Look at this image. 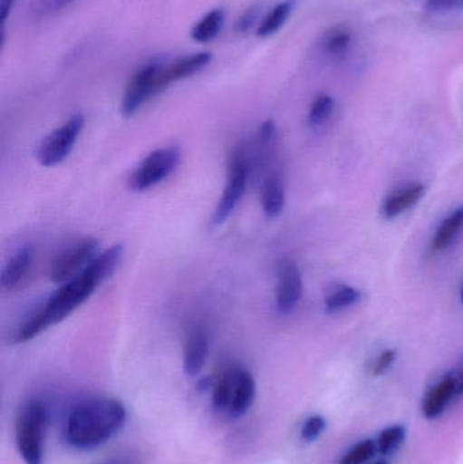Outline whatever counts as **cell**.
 <instances>
[{
	"mask_svg": "<svg viewBox=\"0 0 463 464\" xmlns=\"http://www.w3.org/2000/svg\"><path fill=\"white\" fill-rule=\"evenodd\" d=\"M458 398L457 395L456 372H449L427 392L423 401V414L427 420H435L445 413L451 401Z\"/></svg>",
	"mask_w": 463,
	"mask_h": 464,
	"instance_id": "obj_11",
	"label": "cell"
},
{
	"mask_svg": "<svg viewBox=\"0 0 463 464\" xmlns=\"http://www.w3.org/2000/svg\"><path fill=\"white\" fill-rule=\"evenodd\" d=\"M165 60L154 59L139 68L128 82L121 101V114L125 119L135 116L136 111L165 90L162 70Z\"/></svg>",
	"mask_w": 463,
	"mask_h": 464,
	"instance_id": "obj_4",
	"label": "cell"
},
{
	"mask_svg": "<svg viewBox=\"0 0 463 464\" xmlns=\"http://www.w3.org/2000/svg\"><path fill=\"white\" fill-rule=\"evenodd\" d=\"M325 430L326 420L320 414H315V416H312L304 421L301 430L302 440L306 441V443H313L325 432Z\"/></svg>",
	"mask_w": 463,
	"mask_h": 464,
	"instance_id": "obj_26",
	"label": "cell"
},
{
	"mask_svg": "<svg viewBox=\"0 0 463 464\" xmlns=\"http://www.w3.org/2000/svg\"><path fill=\"white\" fill-rule=\"evenodd\" d=\"M372 464H388V462H383V460H380V462H375Z\"/></svg>",
	"mask_w": 463,
	"mask_h": 464,
	"instance_id": "obj_35",
	"label": "cell"
},
{
	"mask_svg": "<svg viewBox=\"0 0 463 464\" xmlns=\"http://www.w3.org/2000/svg\"><path fill=\"white\" fill-rule=\"evenodd\" d=\"M100 254V242L95 237H87L78 240L63 251L51 267V281L54 284H65L81 275L90 262Z\"/></svg>",
	"mask_w": 463,
	"mask_h": 464,
	"instance_id": "obj_7",
	"label": "cell"
},
{
	"mask_svg": "<svg viewBox=\"0 0 463 464\" xmlns=\"http://www.w3.org/2000/svg\"><path fill=\"white\" fill-rule=\"evenodd\" d=\"M459 300H461V303L463 304V283L461 285V291H459Z\"/></svg>",
	"mask_w": 463,
	"mask_h": 464,
	"instance_id": "obj_34",
	"label": "cell"
},
{
	"mask_svg": "<svg viewBox=\"0 0 463 464\" xmlns=\"http://www.w3.org/2000/svg\"><path fill=\"white\" fill-rule=\"evenodd\" d=\"M261 204L268 219H276L285 211V188L283 179L277 174H272L264 181L261 189Z\"/></svg>",
	"mask_w": 463,
	"mask_h": 464,
	"instance_id": "obj_15",
	"label": "cell"
},
{
	"mask_svg": "<svg viewBox=\"0 0 463 464\" xmlns=\"http://www.w3.org/2000/svg\"><path fill=\"white\" fill-rule=\"evenodd\" d=\"M405 436H407V430L402 425H391V427L386 428L378 436L377 449L381 455H393L394 452L399 451L400 447L404 443Z\"/></svg>",
	"mask_w": 463,
	"mask_h": 464,
	"instance_id": "obj_24",
	"label": "cell"
},
{
	"mask_svg": "<svg viewBox=\"0 0 463 464\" xmlns=\"http://www.w3.org/2000/svg\"><path fill=\"white\" fill-rule=\"evenodd\" d=\"M100 285V281L92 275V270L86 267L81 275L62 284V286L49 297L45 305L16 330L14 343H27L37 337L43 330L59 324L70 316L79 305L83 304Z\"/></svg>",
	"mask_w": 463,
	"mask_h": 464,
	"instance_id": "obj_2",
	"label": "cell"
},
{
	"mask_svg": "<svg viewBox=\"0 0 463 464\" xmlns=\"http://www.w3.org/2000/svg\"><path fill=\"white\" fill-rule=\"evenodd\" d=\"M336 109V101L332 95L318 94L317 97L313 100L312 105H310L309 114H307V122L312 127H321L329 121L332 114L334 113Z\"/></svg>",
	"mask_w": 463,
	"mask_h": 464,
	"instance_id": "obj_23",
	"label": "cell"
},
{
	"mask_svg": "<svg viewBox=\"0 0 463 464\" xmlns=\"http://www.w3.org/2000/svg\"><path fill=\"white\" fill-rule=\"evenodd\" d=\"M323 51L332 57H342L352 45V33L345 26H336L326 33L323 38Z\"/></svg>",
	"mask_w": 463,
	"mask_h": 464,
	"instance_id": "obj_22",
	"label": "cell"
},
{
	"mask_svg": "<svg viewBox=\"0 0 463 464\" xmlns=\"http://www.w3.org/2000/svg\"><path fill=\"white\" fill-rule=\"evenodd\" d=\"M247 184V166L245 162L244 154L236 152L230 163L227 182L222 198L212 215V223L215 226L222 225L233 214L234 209L238 206L239 201L244 198Z\"/></svg>",
	"mask_w": 463,
	"mask_h": 464,
	"instance_id": "obj_8",
	"label": "cell"
},
{
	"mask_svg": "<svg viewBox=\"0 0 463 464\" xmlns=\"http://www.w3.org/2000/svg\"><path fill=\"white\" fill-rule=\"evenodd\" d=\"M239 371H241L239 368H231L215 381L214 387H212V405H214L215 411H223L230 409L231 400H233L236 382H238Z\"/></svg>",
	"mask_w": 463,
	"mask_h": 464,
	"instance_id": "obj_19",
	"label": "cell"
},
{
	"mask_svg": "<svg viewBox=\"0 0 463 464\" xmlns=\"http://www.w3.org/2000/svg\"><path fill=\"white\" fill-rule=\"evenodd\" d=\"M295 2L294 0H285V2L279 3L275 5L265 18L261 21L260 26L256 30V35L260 38H268L271 35L276 34L290 19L293 14Z\"/></svg>",
	"mask_w": 463,
	"mask_h": 464,
	"instance_id": "obj_20",
	"label": "cell"
},
{
	"mask_svg": "<svg viewBox=\"0 0 463 464\" xmlns=\"http://www.w3.org/2000/svg\"><path fill=\"white\" fill-rule=\"evenodd\" d=\"M276 125L272 120H266L261 124L260 130H258V144L263 147H269L276 140Z\"/></svg>",
	"mask_w": 463,
	"mask_h": 464,
	"instance_id": "obj_29",
	"label": "cell"
},
{
	"mask_svg": "<svg viewBox=\"0 0 463 464\" xmlns=\"http://www.w3.org/2000/svg\"><path fill=\"white\" fill-rule=\"evenodd\" d=\"M84 127V117L73 114L62 127L46 136L37 150V160L45 168L60 165L72 151Z\"/></svg>",
	"mask_w": 463,
	"mask_h": 464,
	"instance_id": "obj_6",
	"label": "cell"
},
{
	"mask_svg": "<svg viewBox=\"0 0 463 464\" xmlns=\"http://www.w3.org/2000/svg\"><path fill=\"white\" fill-rule=\"evenodd\" d=\"M226 14L223 8H214L207 13L190 30L193 41L207 44L215 40L225 26Z\"/></svg>",
	"mask_w": 463,
	"mask_h": 464,
	"instance_id": "obj_18",
	"label": "cell"
},
{
	"mask_svg": "<svg viewBox=\"0 0 463 464\" xmlns=\"http://www.w3.org/2000/svg\"><path fill=\"white\" fill-rule=\"evenodd\" d=\"M459 0H426V8L431 13H440L448 11Z\"/></svg>",
	"mask_w": 463,
	"mask_h": 464,
	"instance_id": "obj_30",
	"label": "cell"
},
{
	"mask_svg": "<svg viewBox=\"0 0 463 464\" xmlns=\"http://www.w3.org/2000/svg\"><path fill=\"white\" fill-rule=\"evenodd\" d=\"M397 359V352L394 349H386L382 353L378 354L375 357L374 362H371V367H370V371H371L372 375L381 376L383 373L388 372L391 370V365L394 364Z\"/></svg>",
	"mask_w": 463,
	"mask_h": 464,
	"instance_id": "obj_27",
	"label": "cell"
},
{
	"mask_svg": "<svg viewBox=\"0 0 463 464\" xmlns=\"http://www.w3.org/2000/svg\"><path fill=\"white\" fill-rule=\"evenodd\" d=\"M377 441L367 439L348 450L339 464H367L377 455Z\"/></svg>",
	"mask_w": 463,
	"mask_h": 464,
	"instance_id": "obj_25",
	"label": "cell"
},
{
	"mask_svg": "<svg viewBox=\"0 0 463 464\" xmlns=\"http://www.w3.org/2000/svg\"><path fill=\"white\" fill-rule=\"evenodd\" d=\"M15 2L16 0H0V19H2L3 24L7 21Z\"/></svg>",
	"mask_w": 463,
	"mask_h": 464,
	"instance_id": "obj_31",
	"label": "cell"
},
{
	"mask_svg": "<svg viewBox=\"0 0 463 464\" xmlns=\"http://www.w3.org/2000/svg\"><path fill=\"white\" fill-rule=\"evenodd\" d=\"M258 16H260V10L257 7H250L249 10L245 11L236 24V30L238 33H247L256 26L257 24Z\"/></svg>",
	"mask_w": 463,
	"mask_h": 464,
	"instance_id": "obj_28",
	"label": "cell"
},
{
	"mask_svg": "<svg viewBox=\"0 0 463 464\" xmlns=\"http://www.w3.org/2000/svg\"><path fill=\"white\" fill-rule=\"evenodd\" d=\"M363 295L358 288L352 285H340L332 289L325 297V311L328 314H337L340 311L348 310L355 307L362 302Z\"/></svg>",
	"mask_w": 463,
	"mask_h": 464,
	"instance_id": "obj_21",
	"label": "cell"
},
{
	"mask_svg": "<svg viewBox=\"0 0 463 464\" xmlns=\"http://www.w3.org/2000/svg\"><path fill=\"white\" fill-rule=\"evenodd\" d=\"M181 151L178 147L171 146L155 150L147 155L140 165L130 177V189L133 192H146L165 181L179 165Z\"/></svg>",
	"mask_w": 463,
	"mask_h": 464,
	"instance_id": "obj_5",
	"label": "cell"
},
{
	"mask_svg": "<svg viewBox=\"0 0 463 464\" xmlns=\"http://www.w3.org/2000/svg\"><path fill=\"white\" fill-rule=\"evenodd\" d=\"M211 60L212 54L209 52H200V53L179 57L174 62H165L162 72L163 84L165 87H169V84L174 83V82L196 75L203 71L211 63Z\"/></svg>",
	"mask_w": 463,
	"mask_h": 464,
	"instance_id": "obj_12",
	"label": "cell"
},
{
	"mask_svg": "<svg viewBox=\"0 0 463 464\" xmlns=\"http://www.w3.org/2000/svg\"><path fill=\"white\" fill-rule=\"evenodd\" d=\"M127 409L113 398L84 401L71 411L65 425V440L76 450L97 449L124 428Z\"/></svg>",
	"mask_w": 463,
	"mask_h": 464,
	"instance_id": "obj_1",
	"label": "cell"
},
{
	"mask_svg": "<svg viewBox=\"0 0 463 464\" xmlns=\"http://www.w3.org/2000/svg\"><path fill=\"white\" fill-rule=\"evenodd\" d=\"M457 376V395L462 397L463 395V362L461 367L458 368V371H456Z\"/></svg>",
	"mask_w": 463,
	"mask_h": 464,
	"instance_id": "obj_33",
	"label": "cell"
},
{
	"mask_svg": "<svg viewBox=\"0 0 463 464\" xmlns=\"http://www.w3.org/2000/svg\"><path fill=\"white\" fill-rule=\"evenodd\" d=\"M459 5H461V7H463V0H459Z\"/></svg>",
	"mask_w": 463,
	"mask_h": 464,
	"instance_id": "obj_36",
	"label": "cell"
},
{
	"mask_svg": "<svg viewBox=\"0 0 463 464\" xmlns=\"http://www.w3.org/2000/svg\"><path fill=\"white\" fill-rule=\"evenodd\" d=\"M48 422V411L38 401L26 403L16 420V447L26 464L43 463V433Z\"/></svg>",
	"mask_w": 463,
	"mask_h": 464,
	"instance_id": "obj_3",
	"label": "cell"
},
{
	"mask_svg": "<svg viewBox=\"0 0 463 464\" xmlns=\"http://www.w3.org/2000/svg\"><path fill=\"white\" fill-rule=\"evenodd\" d=\"M463 230V206L448 215L437 228L432 239V250L442 253L448 250Z\"/></svg>",
	"mask_w": 463,
	"mask_h": 464,
	"instance_id": "obj_17",
	"label": "cell"
},
{
	"mask_svg": "<svg viewBox=\"0 0 463 464\" xmlns=\"http://www.w3.org/2000/svg\"><path fill=\"white\" fill-rule=\"evenodd\" d=\"M73 0H48L46 2L45 13L49 11V13H56V11L62 10V8L67 7L68 5H71Z\"/></svg>",
	"mask_w": 463,
	"mask_h": 464,
	"instance_id": "obj_32",
	"label": "cell"
},
{
	"mask_svg": "<svg viewBox=\"0 0 463 464\" xmlns=\"http://www.w3.org/2000/svg\"><path fill=\"white\" fill-rule=\"evenodd\" d=\"M427 193V187L421 182H410L400 189L394 190L383 198L380 214L383 219H396L405 212L420 203Z\"/></svg>",
	"mask_w": 463,
	"mask_h": 464,
	"instance_id": "obj_10",
	"label": "cell"
},
{
	"mask_svg": "<svg viewBox=\"0 0 463 464\" xmlns=\"http://www.w3.org/2000/svg\"><path fill=\"white\" fill-rule=\"evenodd\" d=\"M304 295V280L298 265L291 259H283L277 269L276 307L283 315L295 310Z\"/></svg>",
	"mask_w": 463,
	"mask_h": 464,
	"instance_id": "obj_9",
	"label": "cell"
},
{
	"mask_svg": "<svg viewBox=\"0 0 463 464\" xmlns=\"http://www.w3.org/2000/svg\"><path fill=\"white\" fill-rule=\"evenodd\" d=\"M209 343L203 330H195L188 337L184 352V371L188 376H198L206 365Z\"/></svg>",
	"mask_w": 463,
	"mask_h": 464,
	"instance_id": "obj_14",
	"label": "cell"
},
{
	"mask_svg": "<svg viewBox=\"0 0 463 464\" xmlns=\"http://www.w3.org/2000/svg\"><path fill=\"white\" fill-rule=\"evenodd\" d=\"M33 262V250L30 246H24L19 248L13 258L7 262L5 267H3L2 276H0V285L3 289L16 288L24 278L29 275L30 267H32Z\"/></svg>",
	"mask_w": 463,
	"mask_h": 464,
	"instance_id": "obj_13",
	"label": "cell"
},
{
	"mask_svg": "<svg viewBox=\"0 0 463 464\" xmlns=\"http://www.w3.org/2000/svg\"><path fill=\"white\" fill-rule=\"evenodd\" d=\"M256 397V382L252 373L247 371H239L238 382H236V392L231 400L228 413L233 419H241L252 408Z\"/></svg>",
	"mask_w": 463,
	"mask_h": 464,
	"instance_id": "obj_16",
	"label": "cell"
}]
</instances>
